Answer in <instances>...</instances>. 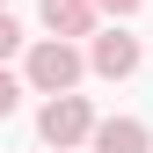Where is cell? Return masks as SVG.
Wrapping results in <instances>:
<instances>
[{"label": "cell", "instance_id": "3", "mask_svg": "<svg viewBox=\"0 0 153 153\" xmlns=\"http://www.w3.org/2000/svg\"><path fill=\"white\" fill-rule=\"evenodd\" d=\"M88 73H102V80H131V73H139V36H124V29L88 36Z\"/></svg>", "mask_w": 153, "mask_h": 153}, {"label": "cell", "instance_id": "2", "mask_svg": "<svg viewBox=\"0 0 153 153\" xmlns=\"http://www.w3.org/2000/svg\"><path fill=\"white\" fill-rule=\"evenodd\" d=\"M88 131H95L88 95H51V102L36 109V139H44V146H59V153H66V146H80Z\"/></svg>", "mask_w": 153, "mask_h": 153}, {"label": "cell", "instance_id": "8", "mask_svg": "<svg viewBox=\"0 0 153 153\" xmlns=\"http://www.w3.org/2000/svg\"><path fill=\"white\" fill-rule=\"evenodd\" d=\"M95 7H102V15H139L146 0H95Z\"/></svg>", "mask_w": 153, "mask_h": 153}, {"label": "cell", "instance_id": "7", "mask_svg": "<svg viewBox=\"0 0 153 153\" xmlns=\"http://www.w3.org/2000/svg\"><path fill=\"white\" fill-rule=\"evenodd\" d=\"M15 102H22V80H15V73L0 66V117H15Z\"/></svg>", "mask_w": 153, "mask_h": 153}, {"label": "cell", "instance_id": "9", "mask_svg": "<svg viewBox=\"0 0 153 153\" xmlns=\"http://www.w3.org/2000/svg\"><path fill=\"white\" fill-rule=\"evenodd\" d=\"M0 7H7V0H0Z\"/></svg>", "mask_w": 153, "mask_h": 153}, {"label": "cell", "instance_id": "1", "mask_svg": "<svg viewBox=\"0 0 153 153\" xmlns=\"http://www.w3.org/2000/svg\"><path fill=\"white\" fill-rule=\"evenodd\" d=\"M22 73H29L36 95H73V88H80V73H88V51H73L66 36H44V44L29 51Z\"/></svg>", "mask_w": 153, "mask_h": 153}, {"label": "cell", "instance_id": "6", "mask_svg": "<svg viewBox=\"0 0 153 153\" xmlns=\"http://www.w3.org/2000/svg\"><path fill=\"white\" fill-rule=\"evenodd\" d=\"M7 51H22V22H15V15L0 7V59H7Z\"/></svg>", "mask_w": 153, "mask_h": 153}, {"label": "cell", "instance_id": "4", "mask_svg": "<svg viewBox=\"0 0 153 153\" xmlns=\"http://www.w3.org/2000/svg\"><path fill=\"white\" fill-rule=\"evenodd\" d=\"M88 146L95 153H153V139H146L139 117H102V124L88 131Z\"/></svg>", "mask_w": 153, "mask_h": 153}, {"label": "cell", "instance_id": "5", "mask_svg": "<svg viewBox=\"0 0 153 153\" xmlns=\"http://www.w3.org/2000/svg\"><path fill=\"white\" fill-rule=\"evenodd\" d=\"M36 15H44V29L66 36V44H73V36H95V0H44Z\"/></svg>", "mask_w": 153, "mask_h": 153}]
</instances>
